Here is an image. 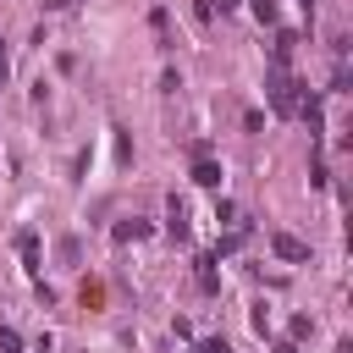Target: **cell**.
<instances>
[{
  "instance_id": "obj_1",
  "label": "cell",
  "mask_w": 353,
  "mask_h": 353,
  "mask_svg": "<svg viewBox=\"0 0 353 353\" xmlns=\"http://www.w3.org/2000/svg\"><path fill=\"white\" fill-rule=\"evenodd\" d=\"M292 88H298V83L287 77V66H276V61H270V77H265V99H270V110H276V116H292V110H298V94H292Z\"/></svg>"
},
{
  "instance_id": "obj_2",
  "label": "cell",
  "mask_w": 353,
  "mask_h": 353,
  "mask_svg": "<svg viewBox=\"0 0 353 353\" xmlns=\"http://www.w3.org/2000/svg\"><path fill=\"white\" fill-rule=\"evenodd\" d=\"M270 248H276L281 259H309V248H303L292 232H270Z\"/></svg>"
},
{
  "instance_id": "obj_3",
  "label": "cell",
  "mask_w": 353,
  "mask_h": 353,
  "mask_svg": "<svg viewBox=\"0 0 353 353\" xmlns=\"http://www.w3.org/2000/svg\"><path fill=\"white\" fill-rule=\"evenodd\" d=\"M17 254L28 259V270H39V237L33 232H17Z\"/></svg>"
},
{
  "instance_id": "obj_4",
  "label": "cell",
  "mask_w": 353,
  "mask_h": 353,
  "mask_svg": "<svg viewBox=\"0 0 353 353\" xmlns=\"http://www.w3.org/2000/svg\"><path fill=\"white\" fill-rule=\"evenodd\" d=\"M193 182H204V188H215V182H221V165L199 154V165H193Z\"/></svg>"
},
{
  "instance_id": "obj_5",
  "label": "cell",
  "mask_w": 353,
  "mask_h": 353,
  "mask_svg": "<svg viewBox=\"0 0 353 353\" xmlns=\"http://www.w3.org/2000/svg\"><path fill=\"white\" fill-rule=\"evenodd\" d=\"M171 237H176V243L188 237V215H182V204H171Z\"/></svg>"
},
{
  "instance_id": "obj_6",
  "label": "cell",
  "mask_w": 353,
  "mask_h": 353,
  "mask_svg": "<svg viewBox=\"0 0 353 353\" xmlns=\"http://www.w3.org/2000/svg\"><path fill=\"white\" fill-rule=\"evenodd\" d=\"M199 287L215 292V259H199Z\"/></svg>"
},
{
  "instance_id": "obj_7",
  "label": "cell",
  "mask_w": 353,
  "mask_h": 353,
  "mask_svg": "<svg viewBox=\"0 0 353 353\" xmlns=\"http://www.w3.org/2000/svg\"><path fill=\"white\" fill-rule=\"evenodd\" d=\"M248 6H254V17H259V22H276V0H248Z\"/></svg>"
},
{
  "instance_id": "obj_8",
  "label": "cell",
  "mask_w": 353,
  "mask_h": 353,
  "mask_svg": "<svg viewBox=\"0 0 353 353\" xmlns=\"http://www.w3.org/2000/svg\"><path fill=\"white\" fill-rule=\"evenodd\" d=\"M116 237H121V243H127V237H143V221H121V226H116Z\"/></svg>"
},
{
  "instance_id": "obj_9",
  "label": "cell",
  "mask_w": 353,
  "mask_h": 353,
  "mask_svg": "<svg viewBox=\"0 0 353 353\" xmlns=\"http://www.w3.org/2000/svg\"><path fill=\"white\" fill-rule=\"evenodd\" d=\"M199 11H204V17H226V11H232V0H204Z\"/></svg>"
},
{
  "instance_id": "obj_10",
  "label": "cell",
  "mask_w": 353,
  "mask_h": 353,
  "mask_svg": "<svg viewBox=\"0 0 353 353\" xmlns=\"http://www.w3.org/2000/svg\"><path fill=\"white\" fill-rule=\"evenodd\" d=\"M0 353H22V336L17 331H0Z\"/></svg>"
},
{
  "instance_id": "obj_11",
  "label": "cell",
  "mask_w": 353,
  "mask_h": 353,
  "mask_svg": "<svg viewBox=\"0 0 353 353\" xmlns=\"http://www.w3.org/2000/svg\"><path fill=\"white\" fill-rule=\"evenodd\" d=\"M193 353H232V347H226V342H221V336H215V342H199V347H193Z\"/></svg>"
},
{
  "instance_id": "obj_12",
  "label": "cell",
  "mask_w": 353,
  "mask_h": 353,
  "mask_svg": "<svg viewBox=\"0 0 353 353\" xmlns=\"http://www.w3.org/2000/svg\"><path fill=\"white\" fill-rule=\"evenodd\" d=\"M276 353H298V347H292V342H276Z\"/></svg>"
},
{
  "instance_id": "obj_13",
  "label": "cell",
  "mask_w": 353,
  "mask_h": 353,
  "mask_svg": "<svg viewBox=\"0 0 353 353\" xmlns=\"http://www.w3.org/2000/svg\"><path fill=\"white\" fill-rule=\"evenodd\" d=\"M0 61H6V55H0Z\"/></svg>"
}]
</instances>
